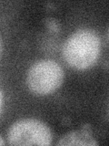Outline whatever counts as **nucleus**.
Wrapping results in <instances>:
<instances>
[{
  "instance_id": "obj_3",
  "label": "nucleus",
  "mask_w": 109,
  "mask_h": 146,
  "mask_svg": "<svg viewBox=\"0 0 109 146\" xmlns=\"http://www.w3.org/2000/svg\"><path fill=\"white\" fill-rule=\"evenodd\" d=\"M7 137L10 145H50L53 141L50 128L35 119H22L13 123Z\"/></svg>"
},
{
  "instance_id": "obj_8",
  "label": "nucleus",
  "mask_w": 109,
  "mask_h": 146,
  "mask_svg": "<svg viewBox=\"0 0 109 146\" xmlns=\"http://www.w3.org/2000/svg\"><path fill=\"white\" fill-rule=\"evenodd\" d=\"M0 141H1V145H4V141H3V138H2V137L0 138Z\"/></svg>"
},
{
  "instance_id": "obj_5",
  "label": "nucleus",
  "mask_w": 109,
  "mask_h": 146,
  "mask_svg": "<svg viewBox=\"0 0 109 146\" xmlns=\"http://www.w3.org/2000/svg\"><path fill=\"white\" fill-rule=\"evenodd\" d=\"M45 25H47V29L52 31L54 32V33H57L60 30V26H59V23H57L56 20L53 19V18H47L45 20Z\"/></svg>"
},
{
  "instance_id": "obj_9",
  "label": "nucleus",
  "mask_w": 109,
  "mask_h": 146,
  "mask_svg": "<svg viewBox=\"0 0 109 146\" xmlns=\"http://www.w3.org/2000/svg\"><path fill=\"white\" fill-rule=\"evenodd\" d=\"M108 39H109V30H108Z\"/></svg>"
},
{
  "instance_id": "obj_2",
  "label": "nucleus",
  "mask_w": 109,
  "mask_h": 146,
  "mask_svg": "<svg viewBox=\"0 0 109 146\" xmlns=\"http://www.w3.org/2000/svg\"><path fill=\"white\" fill-rule=\"evenodd\" d=\"M64 80V70L52 59H42L35 62L26 73V85L31 92L36 95H48L60 88Z\"/></svg>"
},
{
  "instance_id": "obj_4",
  "label": "nucleus",
  "mask_w": 109,
  "mask_h": 146,
  "mask_svg": "<svg viewBox=\"0 0 109 146\" xmlns=\"http://www.w3.org/2000/svg\"><path fill=\"white\" fill-rule=\"evenodd\" d=\"M56 145H98V143L93 138L91 131L81 129L64 134Z\"/></svg>"
},
{
  "instance_id": "obj_6",
  "label": "nucleus",
  "mask_w": 109,
  "mask_h": 146,
  "mask_svg": "<svg viewBox=\"0 0 109 146\" xmlns=\"http://www.w3.org/2000/svg\"><path fill=\"white\" fill-rule=\"evenodd\" d=\"M3 108H4V94L3 91L1 90V92H0V109H1V112L3 111Z\"/></svg>"
},
{
  "instance_id": "obj_1",
  "label": "nucleus",
  "mask_w": 109,
  "mask_h": 146,
  "mask_svg": "<svg viewBox=\"0 0 109 146\" xmlns=\"http://www.w3.org/2000/svg\"><path fill=\"white\" fill-rule=\"evenodd\" d=\"M100 50L101 40L97 32L91 29H79L64 42L62 56L72 68L85 70L97 62Z\"/></svg>"
},
{
  "instance_id": "obj_7",
  "label": "nucleus",
  "mask_w": 109,
  "mask_h": 146,
  "mask_svg": "<svg viewBox=\"0 0 109 146\" xmlns=\"http://www.w3.org/2000/svg\"><path fill=\"white\" fill-rule=\"evenodd\" d=\"M104 68H109V61H104Z\"/></svg>"
}]
</instances>
